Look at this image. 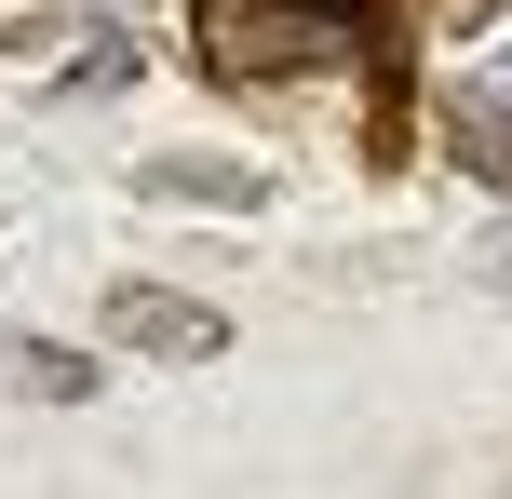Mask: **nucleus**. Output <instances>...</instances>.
Wrapping results in <instances>:
<instances>
[{"label":"nucleus","instance_id":"f257e3e1","mask_svg":"<svg viewBox=\"0 0 512 499\" xmlns=\"http://www.w3.org/2000/svg\"><path fill=\"white\" fill-rule=\"evenodd\" d=\"M189 27H203V68L297 81V68H337V27L378 41V0H189Z\"/></svg>","mask_w":512,"mask_h":499},{"label":"nucleus","instance_id":"39448f33","mask_svg":"<svg viewBox=\"0 0 512 499\" xmlns=\"http://www.w3.org/2000/svg\"><path fill=\"white\" fill-rule=\"evenodd\" d=\"M0 365H14L41 405H95V392H108V365H95V351H68V338H0Z\"/></svg>","mask_w":512,"mask_h":499},{"label":"nucleus","instance_id":"423d86ee","mask_svg":"<svg viewBox=\"0 0 512 499\" xmlns=\"http://www.w3.org/2000/svg\"><path fill=\"white\" fill-rule=\"evenodd\" d=\"M68 81H81V95H95V81H108V95H122V81H135V41H122V27H95V41H81V68H68Z\"/></svg>","mask_w":512,"mask_h":499},{"label":"nucleus","instance_id":"0eeeda50","mask_svg":"<svg viewBox=\"0 0 512 499\" xmlns=\"http://www.w3.org/2000/svg\"><path fill=\"white\" fill-rule=\"evenodd\" d=\"M486 270H499V297H512V230H499V243H486Z\"/></svg>","mask_w":512,"mask_h":499},{"label":"nucleus","instance_id":"20e7f679","mask_svg":"<svg viewBox=\"0 0 512 499\" xmlns=\"http://www.w3.org/2000/svg\"><path fill=\"white\" fill-rule=\"evenodd\" d=\"M149 203H216V216H256L270 203V176H256V162H203V149H176V162H149Z\"/></svg>","mask_w":512,"mask_h":499},{"label":"nucleus","instance_id":"7ed1b4c3","mask_svg":"<svg viewBox=\"0 0 512 499\" xmlns=\"http://www.w3.org/2000/svg\"><path fill=\"white\" fill-rule=\"evenodd\" d=\"M445 135H459V162H472L486 189H512V54H486V81L445 95Z\"/></svg>","mask_w":512,"mask_h":499},{"label":"nucleus","instance_id":"f03ea898","mask_svg":"<svg viewBox=\"0 0 512 499\" xmlns=\"http://www.w3.org/2000/svg\"><path fill=\"white\" fill-rule=\"evenodd\" d=\"M108 351H149V365H216L230 351V311L176 284H108Z\"/></svg>","mask_w":512,"mask_h":499}]
</instances>
